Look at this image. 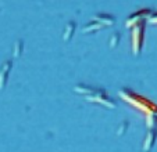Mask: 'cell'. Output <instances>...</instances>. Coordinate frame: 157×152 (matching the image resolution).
<instances>
[{
	"label": "cell",
	"instance_id": "4",
	"mask_svg": "<svg viewBox=\"0 0 157 152\" xmlns=\"http://www.w3.org/2000/svg\"><path fill=\"white\" fill-rule=\"evenodd\" d=\"M154 138H156V132H154L153 129H150V132H149L147 137H146V140H145V144H143V151L145 152L150 151V148L154 144Z\"/></svg>",
	"mask_w": 157,
	"mask_h": 152
},
{
	"label": "cell",
	"instance_id": "1",
	"mask_svg": "<svg viewBox=\"0 0 157 152\" xmlns=\"http://www.w3.org/2000/svg\"><path fill=\"white\" fill-rule=\"evenodd\" d=\"M120 94H121V97L124 100H127L128 103H131L132 105L136 107V108L145 111L147 115L157 114V107L154 105L153 103H150L149 100L143 98V97L138 96V94L132 93V91H129V90H121V91H120Z\"/></svg>",
	"mask_w": 157,
	"mask_h": 152
},
{
	"label": "cell",
	"instance_id": "6",
	"mask_svg": "<svg viewBox=\"0 0 157 152\" xmlns=\"http://www.w3.org/2000/svg\"><path fill=\"white\" fill-rule=\"evenodd\" d=\"M22 50H24V43H22L21 40H18L17 43H15V46H14V57L15 58H18V57L21 56Z\"/></svg>",
	"mask_w": 157,
	"mask_h": 152
},
{
	"label": "cell",
	"instance_id": "2",
	"mask_svg": "<svg viewBox=\"0 0 157 152\" xmlns=\"http://www.w3.org/2000/svg\"><path fill=\"white\" fill-rule=\"evenodd\" d=\"M143 36H145V22H139L133 25L132 29V53L135 56L140 53L143 46Z\"/></svg>",
	"mask_w": 157,
	"mask_h": 152
},
{
	"label": "cell",
	"instance_id": "3",
	"mask_svg": "<svg viewBox=\"0 0 157 152\" xmlns=\"http://www.w3.org/2000/svg\"><path fill=\"white\" fill-rule=\"evenodd\" d=\"M13 67V62L11 61H6L2 68H0V89H3L7 83V79H9V72Z\"/></svg>",
	"mask_w": 157,
	"mask_h": 152
},
{
	"label": "cell",
	"instance_id": "7",
	"mask_svg": "<svg viewBox=\"0 0 157 152\" xmlns=\"http://www.w3.org/2000/svg\"><path fill=\"white\" fill-rule=\"evenodd\" d=\"M118 39H120V33H116L114 36H111V42H110V46L116 47L118 44Z\"/></svg>",
	"mask_w": 157,
	"mask_h": 152
},
{
	"label": "cell",
	"instance_id": "5",
	"mask_svg": "<svg viewBox=\"0 0 157 152\" xmlns=\"http://www.w3.org/2000/svg\"><path fill=\"white\" fill-rule=\"evenodd\" d=\"M74 28H75V24L74 22H70L68 25H67V28H65V32H64V36H63L65 42H68L70 39H71L72 33H74Z\"/></svg>",
	"mask_w": 157,
	"mask_h": 152
}]
</instances>
